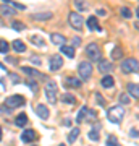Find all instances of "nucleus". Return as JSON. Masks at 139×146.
I'll list each match as a JSON object with an SVG mask.
<instances>
[{
  "label": "nucleus",
  "instance_id": "1",
  "mask_svg": "<svg viewBox=\"0 0 139 146\" xmlns=\"http://www.w3.org/2000/svg\"><path fill=\"white\" fill-rule=\"evenodd\" d=\"M123 115H125V109L121 106H113L107 110V119L112 123H120L123 120Z\"/></svg>",
  "mask_w": 139,
  "mask_h": 146
},
{
  "label": "nucleus",
  "instance_id": "2",
  "mask_svg": "<svg viewBox=\"0 0 139 146\" xmlns=\"http://www.w3.org/2000/svg\"><path fill=\"white\" fill-rule=\"evenodd\" d=\"M45 96H47V101L50 104H55L57 102V83L55 81H49L45 84Z\"/></svg>",
  "mask_w": 139,
  "mask_h": 146
},
{
  "label": "nucleus",
  "instance_id": "3",
  "mask_svg": "<svg viewBox=\"0 0 139 146\" xmlns=\"http://www.w3.org/2000/svg\"><path fill=\"white\" fill-rule=\"evenodd\" d=\"M86 54H88V57L91 58V60H94V62L100 60V55H102V52H100V47H99L96 42H91V44L86 47Z\"/></svg>",
  "mask_w": 139,
  "mask_h": 146
},
{
  "label": "nucleus",
  "instance_id": "4",
  "mask_svg": "<svg viewBox=\"0 0 139 146\" xmlns=\"http://www.w3.org/2000/svg\"><path fill=\"white\" fill-rule=\"evenodd\" d=\"M121 70H123V73H138V60L136 58H126V60H123V63H121Z\"/></svg>",
  "mask_w": 139,
  "mask_h": 146
},
{
  "label": "nucleus",
  "instance_id": "5",
  "mask_svg": "<svg viewBox=\"0 0 139 146\" xmlns=\"http://www.w3.org/2000/svg\"><path fill=\"white\" fill-rule=\"evenodd\" d=\"M68 21H70V25H71L74 29H78V31L82 28V15L78 13V11H71V13L68 15Z\"/></svg>",
  "mask_w": 139,
  "mask_h": 146
},
{
  "label": "nucleus",
  "instance_id": "6",
  "mask_svg": "<svg viewBox=\"0 0 139 146\" xmlns=\"http://www.w3.org/2000/svg\"><path fill=\"white\" fill-rule=\"evenodd\" d=\"M78 72H79L81 80H88L91 76V73H92V65H91V62H81L78 65Z\"/></svg>",
  "mask_w": 139,
  "mask_h": 146
},
{
  "label": "nucleus",
  "instance_id": "7",
  "mask_svg": "<svg viewBox=\"0 0 139 146\" xmlns=\"http://www.w3.org/2000/svg\"><path fill=\"white\" fill-rule=\"evenodd\" d=\"M26 99L23 96H10V98H7L5 101V106H8L10 109H15V107H21V106H24Z\"/></svg>",
  "mask_w": 139,
  "mask_h": 146
},
{
  "label": "nucleus",
  "instance_id": "8",
  "mask_svg": "<svg viewBox=\"0 0 139 146\" xmlns=\"http://www.w3.org/2000/svg\"><path fill=\"white\" fill-rule=\"evenodd\" d=\"M62 67H63V58L60 55H53L50 58V70L52 72H58Z\"/></svg>",
  "mask_w": 139,
  "mask_h": 146
},
{
  "label": "nucleus",
  "instance_id": "9",
  "mask_svg": "<svg viewBox=\"0 0 139 146\" xmlns=\"http://www.w3.org/2000/svg\"><path fill=\"white\" fill-rule=\"evenodd\" d=\"M36 138H37V135L34 130H24L23 135H21V140L24 143H32V141H36Z\"/></svg>",
  "mask_w": 139,
  "mask_h": 146
},
{
  "label": "nucleus",
  "instance_id": "10",
  "mask_svg": "<svg viewBox=\"0 0 139 146\" xmlns=\"http://www.w3.org/2000/svg\"><path fill=\"white\" fill-rule=\"evenodd\" d=\"M112 70H113V65L110 62H107V60H99V72L100 73L105 75V73H110Z\"/></svg>",
  "mask_w": 139,
  "mask_h": 146
},
{
  "label": "nucleus",
  "instance_id": "11",
  "mask_svg": "<svg viewBox=\"0 0 139 146\" xmlns=\"http://www.w3.org/2000/svg\"><path fill=\"white\" fill-rule=\"evenodd\" d=\"M36 114L41 117V119H49V115H50V112H49V109H47V106L44 104H37L36 106Z\"/></svg>",
  "mask_w": 139,
  "mask_h": 146
},
{
  "label": "nucleus",
  "instance_id": "12",
  "mask_svg": "<svg viewBox=\"0 0 139 146\" xmlns=\"http://www.w3.org/2000/svg\"><path fill=\"white\" fill-rule=\"evenodd\" d=\"M100 83H102L103 88H113V86H115V80H113V76H110L108 73H105Z\"/></svg>",
  "mask_w": 139,
  "mask_h": 146
},
{
  "label": "nucleus",
  "instance_id": "13",
  "mask_svg": "<svg viewBox=\"0 0 139 146\" xmlns=\"http://www.w3.org/2000/svg\"><path fill=\"white\" fill-rule=\"evenodd\" d=\"M24 73H28V75H31V76H36V78H42V80H45L47 76L45 75H42L41 72H37V70H34V68H29V67H23L21 68Z\"/></svg>",
  "mask_w": 139,
  "mask_h": 146
},
{
  "label": "nucleus",
  "instance_id": "14",
  "mask_svg": "<svg viewBox=\"0 0 139 146\" xmlns=\"http://www.w3.org/2000/svg\"><path fill=\"white\" fill-rule=\"evenodd\" d=\"M65 86H67V88H79V86H81V80L73 78V76L65 78Z\"/></svg>",
  "mask_w": 139,
  "mask_h": 146
},
{
  "label": "nucleus",
  "instance_id": "15",
  "mask_svg": "<svg viewBox=\"0 0 139 146\" xmlns=\"http://www.w3.org/2000/svg\"><path fill=\"white\" fill-rule=\"evenodd\" d=\"M50 39L55 46H62V44H65V41H67V37L63 36V34H58V33H53L50 36Z\"/></svg>",
  "mask_w": 139,
  "mask_h": 146
},
{
  "label": "nucleus",
  "instance_id": "16",
  "mask_svg": "<svg viewBox=\"0 0 139 146\" xmlns=\"http://www.w3.org/2000/svg\"><path fill=\"white\" fill-rule=\"evenodd\" d=\"M128 94L129 96H133L134 99H138L139 98V86L136 83H129L128 84Z\"/></svg>",
  "mask_w": 139,
  "mask_h": 146
},
{
  "label": "nucleus",
  "instance_id": "17",
  "mask_svg": "<svg viewBox=\"0 0 139 146\" xmlns=\"http://www.w3.org/2000/svg\"><path fill=\"white\" fill-rule=\"evenodd\" d=\"M0 13H2V15H5V16H13L16 11H15V8H11L8 3H3V5L0 7Z\"/></svg>",
  "mask_w": 139,
  "mask_h": 146
},
{
  "label": "nucleus",
  "instance_id": "18",
  "mask_svg": "<svg viewBox=\"0 0 139 146\" xmlns=\"http://www.w3.org/2000/svg\"><path fill=\"white\" fill-rule=\"evenodd\" d=\"M62 54H65L68 58H73V57H74V47H73V46H65V44H62Z\"/></svg>",
  "mask_w": 139,
  "mask_h": 146
},
{
  "label": "nucleus",
  "instance_id": "19",
  "mask_svg": "<svg viewBox=\"0 0 139 146\" xmlns=\"http://www.w3.org/2000/svg\"><path fill=\"white\" fill-rule=\"evenodd\" d=\"M50 18H52V13H50V11H45V13H36V15H32V20H36V21L50 20Z\"/></svg>",
  "mask_w": 139,
  "mask_h": 146
},
{
  "label": "nucleus",
  "instance_id": "20",
  "mask_svg": "<svg viewBox=\"0 0 139 146\" xmlns=\"http://www.w3.org/2000/svg\"><path fill=\"white\" fill-rule=\"evenodd\" d=\"M13 49H15L16 52H24L26 44L23 41H20V39H16V41H13Z\"/></svg>",
  "mask_w": 139,
  "mask_h": 146
},
{
  "label": "nucleus",
  "instance_id": "21",
  "mask_svg": "<svg viewBox=\"0 0 139 146\" xmlns=\"http://www.w3.org/2000/svg\"><path fill=\"white\" fill-rule=\"evenodd\" d=\"M15 123H16L18 127H24L26 123H28V115H26V114H20V115L15 119Z\"/></svg>",
  "mask_w": 139,
  "mask_h": 146
},
{
  "label": "nucleus",
  "instance_id": "22",
  "mask_svg": "<svg viewBox=\"0 0 139 146\" xmlns=\"http://www.w3.org/2000/svg\"><path fill=\"white\" fill-rule=\"evenodd\" d=\"M99 130H100V125H96L92 130L89 131V138L92 141H99Z\"/></svg>",
  "mask_w": 139,
  "mask_h": 146
},
{
  "label": "nucleus",
  "instance_id": "23",
  "mask_svg": "<svg viewBox=\"0 0 139 146\" xmlns=\"http://www.w3.org/2000/svg\"><path fill=\"white\" fill-rule=\"evenodd\" d=\"M78 136H79V128H73L70 131V135H68V143H74Z\"/></svg>",
  "mask_w": 139,
  "mask_h": 146
},
{
  "label": "nucleus",
  "instance_id": "24",
  "mask_svg": "<svg viewBox=\"0 0 139 146\" xmlns=\"http://www.w3.org/2000/svg\"><path fill=\"white\" fill-rule=\"evenodd\" d=\"M74 7H76L78 10H81V11H86L89 8V5L84 2V0H74Z\"/></svg>",
  "mask_w": 139,
  "mask_h": 146
},
{
  "label": "nucleus",
  "instance_id": "25",
  "mask_svg": "<svg viewBox=\"0 0 139 146\" xmlns=\"http://www.w3.org/2000/svg\"><path fill=\"white\" fill-rule=\"evenodd\" d=\"M88 26H89V29H100V28H99V23H97V20H96V16H91V18H89L88 20Z\"/></svg>",
  "mask_w": 139,
  "mask_h": 146
},
{
  "label": "nucleus",
  "instance_id": "26",
  "mask_svg": "<svg viewBox=\"0 0 139 146\" xmlns=\"http://www.w3.org/2000/svg\"><path fill=\"white\" fill-rule=\"evenodd\" d=\"M86 114H88V107L84 106V107H82V109L79 110V112H78V119H76L78 123H81L82 120H86Z\"/></svg>",
  "mask_w": 139,
  "mask_h": 146
},
{
  "label": "nucleus",
  "instance_id": "27",
  "mask_svg": "<svg viewBox=\"0 0 139 146\" xmlns=\"http://www.w3.org/2000/svg\"><path fill=\"white\" fill-rule=\"evenodd\" d=\"M123 57V50L120 49V47H115L113 50H112V58L113 60H118V58H121Z\"/></svg>",
  "mask_w": 139,
  "mask_h": 146
},
{
  "label": "nucleus",
  "instance_id": "28",
  "mask_svg": "<svg viewBox=\"0 0 139 146\" xmlns=\"http://www.w3.org/2000/svg\"><path fill=\"white\" fill-rule=\"evenodd\" d=\"M10 50V44L3 39H0V54H7Z\"/></svg>",
  "mask_w": 139,
  "mask_h": 146
},
{
  "label": "nucleus",
  "instance_id": "29",
  "mask_svg": "<svg viewBox=\"0 0 139 146\" xmlns=\"http://www.w3.org/2000/svg\"><path fill=\"white\" fill-rule=\"evenodd\" d=\"M31 42L34 44V46L44 47V37H41V36H32L31 37Z\"/></svg>",
  "mask_w": 139,
  "mask_h": 146
},
{
  "label": "nucleus",
  "instance_id": "30",
  "mask_svg": "<svg viewBox=\"0 0 139 146\" xmlns=\"http://www.w3.org/2000/svg\"><path fill=\"white\" fill-rule=\"evenodd\" d=\"M62 101L63 102H70V104H73V102H74V96H71L70 93H65L62 96Z\"/></svg>",
  "mask_w": 139,
  "mask_h": 146
},
{
  "label": "nucleus",
  "instance_id": "31",
  "mask_svg": "<svg viewBox=\"0 0 139 146\" xmlns=\"http://www.w3.org/2000/svg\"><path fill=\"white\" fill-rule=\"evenodd\" d=\"M11 26H13V29H16V31H23V29L26 28L24 23H21V21H13Z\"/></svg>",
  "mask_w": 139,
  "mask_h": 146
},
{
  "label": "nucleus",
  "instance_id": "32",
  "mask_svg": "<svg viewBox=\"0 0 139 146\" xmlns=\"http://www.w3.org/2000/svg\"><path fill=\"white\" fill-rule=\"evenodd\" d=\"M120 13H121L125 18H131V15H133V13H131V10H129V8H126V7H123V8L120 10Z\"/></svg>",
  "mask_w": 139,
  "mask_h": 146
},
{
  "label": "nucleus",
  "instance_id": "33",
  "mask_svg": "<svg viewBox=\"0 0 139 146\" xmlns=\"http://www.w3.org/2000/svg\"><path fill=\"white\" fill-rule=\"evenodd\" d=\"M107 145L108 146H117V145H118V140H117L115 136H108V138H107Z\"/></svg>",
  "mask_w": 139,
  "mask_h": 146
},
{
  "label": "nucleus",
  "instance_id": "34",
  "mask_svg": "<svg viewBox=\"0 0 139 146\" xmlns=\"http://www.w3.org/2000/svg\"><path fill=\"white\" fill-rule=\"evenodd\" d=\"M8 5H11L13 8H18V10H26V7L24 5H20V3H16V2H8Z\"/></svg>",
  "mask_w": 139,
  "mask_h": 146
},
{
  "label": "nucleus",
  "instance_id": "35",
  "mask_svg": "<svg viewBox=\"0 0 139 146\" xmlns=\"http://www.w3.org/2000/svg\"><path fill=\"white\" fill-rule=\"evenodd\" d=\"M28 84L31 86V89H32V93H34V94H36L37 91H39V86L36 84V81H32V80H29V83H28Z\"/></svg>",
  "mask_w": 139,
  "mask_h": 146
},
{
  "label": "nucleus",
  "instance_id": "36",
  "mask_svg": "<svg viewBox=\"0 0 139 146\" xmlns=\"http://www.w3.org/2000/svg\"><path fill=\"white\" fill-rule=\"evenodd\" d=\"M120 102L121 104H129V96L128 94H121L120 96Z\"/></svg>",
  "mask_w": 139,
  "mask_h": 146
},
{
  "label": "nucleus",
  "instance_id": "37",
  "mask_svg": "<svg viewBox=\"0 0 139 146\" xmlns=\"http://www.w3.org/2000/svg\"><path fill=\"white\" fill-rule=\"evenodd\" d=\"M96 98H97V102H99V106H102V107H105V101H103V98L100 96V93H96Z\"/></svg>",
  "mask_w": 139,
  "mask_h": 146
},
{
  "label": "nucleus",
  "instance_id": "38",
  "mask_svg": "<svg viewBox=\"0 0 139 146\" xmlns=\"http://www.w3.org/2000/svg\"><path fill=\"white\" fill-rule=\"evenodd\" d=\"M0 112H2V114H10L11 109L10 107H3V106H2V107H0Z\"/></svg>",
  "mask_w": 139,
  "mask_h": 146
},
{
  "label": "nucleus",
  "instance_id": "39",
  "mask_svg": "<svg viewBox=\"0 0 139 146\" xmlns=\"http://www.w3.org/2000/svg\"><path fill=\"white\" fill-rule=\"evenodd\" d=\"M129 136H131V138H138V130H136V128H131V131H129Z\"/></svg>",
  "mask_w": 139,
  "mask_h": 146
},
{
  "label": "nucleus",
  "instance_id": "40",
  "mask_svg": "<svg viewBox=\"0 0 139 146\" xmlns=\"http://www.w3.org/2000/svg\"><path fill=\"white\" fill-rule=\"evenodd\" d=\"M79 44H81V39H79V37H73V46L78 47Z\"/></svg>",
  "mask_w": 139,
  "mask_h": 146
},
{
  "label": "nucleus",
  "instance_id": "41",
  "mask_svg": "<svg viewBox=\"0 0 139 146\" xmlns=\"http://www.w3.org/2000/svg\"><path fill=\"white\" fill-rule=\"evenodd\" d=\"M31 62H34L36 65H41V58L39 57H31Z\"/></svg>",
  "mask_w": 139,
  "mask_h": 146
},
{
  "label": "nucleus",
  "instance_id": "42",
  "mask_svg": "<svg viewBox=\"0 0 139 146\" xmlns=\"http://www.w3.org/2000/svg\"><path fill=\"white\" fill-rule=\"evenodd\" d=\"M97 15H100V16L105 15V10H99V11H97Z\"/></svg>",
  "mask_w": 139,
  "mask_h": 146
},
{
  "label": "nucleus",
  "instance_id": "43",
  "mask_svg": "<svg viewBox=\"0 0 139 146\" xmlns=\"http://www.w3.org/2000/svg\"><path fill=\"white\" fill-rule=\"evenodd\" d=\"M0 140H2V127H0Z\"/></svg>",
  "mask_w": 139,
  "mask_h": 146
},
{
  "label": "nucleus",
  "instance_id": "44",
  "mask_svg": "<svg viewBox=\"0 0 139 146\" xmlns=\"http://www.w3.org/2000/svg\"><path fill=\"white\" fill-rule=\"evenodd\" d=\"M3 2H5V3H8V2H10V0H3Z\"/></svg>",
  "mask_w": 139,
  "mask_h": 146
}]
</instances>
